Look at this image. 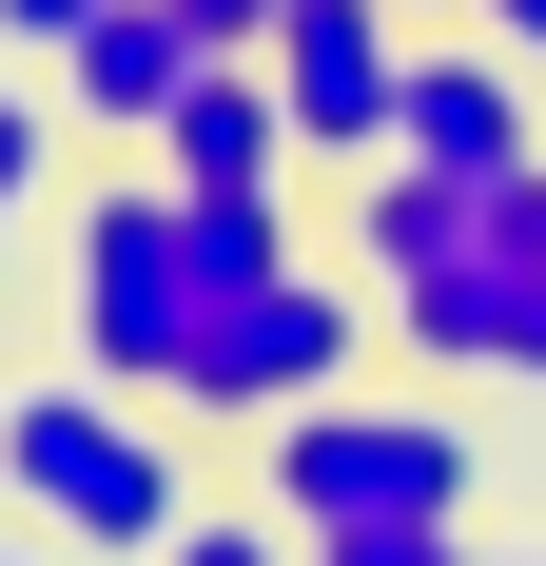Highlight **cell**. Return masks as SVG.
Wrapping results in <instances>:
<instances>
[{
	"label": "cell",
	"instance_id": "cell-2",
	"mask_svg": "<svg viewBox=\"0 0 546 566\" xmlns=\"http://www.w3.org/2000/svg\"><path fill=\"white\" fill-rule=\"evenodd\" d=\"M469 430L449 410H273V527L293 547H351V566H449L469 547Z\"/></svg>",
	"mask_w": 546,
	"mask_h": 566
},
{
	"label": "cell",
	"instance_id": "cell-11",
	"mask_svg": "<svg viewBox=\"0 0 546 566\" xmlns=\"http://www.w3.org/2000/svg\"><path fill=\"white\" fill-rule=\"evenodd\" d=\"M78 20H98V0H0V59H59Z\"/></svg>",
	"mask_w": 546,
	"mask_h": 566
},
{
	"label": "cell",
	"instance_id": "cell-8",
	"mask_svg": "<svg viewBox=\"0 0 546 566\" xmlns=\"http://www.w3.org/2000/svg\"><path fill=\"white\" fill-rule=\"evenodd\" d=\"M196 20H176V0H98V20H78V40H59V117H98V137H157L176 98H196Z\"/></svg>",
	"mask_w": 546,
	"mask_h": 566
},
{
	"label": "cell",
	"instance_id": "cell-14",
	"mask_svg": "<svg viewBox=\"0 0 546 566\" xmlns=\"http://www.w3.org/2000/svg\"><path fill=\"white\" fill-rule=\"evenodd\" d=\"M0 234H20V196H0Z\"/></svg>",
	"mask_w": 546,
	"mask_h": 566
},
{
	"label": "cell",
	"instance_id": "cell-3",
	"mask_svg": "<svg viewBox=\"0 0 546 566\" xmlns=\"http://www.w3.org/2000/svg\"><path fill=\"white\" fill-rule=\"evenodd\" d=\"M0 489H20L59 547H176V527H196V489H176V450L117 410V371L98 391H0Z\"/></svg>",
	"mask_w": 546,
	"mask_h": 566
},
{
	"label": "cell",
	"instance_id": "cell-12",
	"mask_svg": "<svg viewBox=\"0 0 546 566\" xmlns=\"http://www.w3.org/2000/svg\"><path fill=\"white\" fill-rule=\"evenodd\" d=\"M176 20H196L216 59H254V40H273V0H176Z\"/></svg>",
	"mask_w": 546,
	"mask_h": 566
},
{
	"label": "cell",
	"instance_id": "cell-5",
	"mask_svg": "<svg viewBox=\"0 0 546 566\" xmlns=\"http://www.w3.org/2000/svg\"><path fill=\"white\" fill-rule=\"evenodd\" d=\"M332 371H351V274H254V293H216V333H196V371L176 391L216 410V430H273V410H313Z\"/></svg>",
	"mask_w": 546,
	"mask_h": 566
},
{
	"label": "cell",
	"instance_id": "cell-15",
	"mask_svg": "<svg viewBox=\"0 0 546 566\" xmlns=\"http://www.w3.org/2000/svg\"><path fill=\"white\" fill-rule=\"evenodd\" d=\"M410 20H430V0H410Z\"/></svg>",
	"mask_w": 546,
	"mask_h": 566
},
{
	"label": "cell",
	"instance_id": "cell-13",
	"mask_svg": "<svg viewBox=\"0 0 546 566\" xmlns=\"http://www.w3.org/2000/svg\"><path fill=\"white\" fill-rule=\"evenodd\" d=\"M469 20H489V40H527V59H546V0H469Z\"/></svg>",
	"mask_w": 546,
	"mask_h": 566
},
{
	"label": "cell",
	"instance_id": "cell-9",
	"mask_svg": "<svg viewBox=\"0 0 546 566\" xmlns=\"http://www.w3.org/2000/svg\"><path fill=\"white\" fill-rule=\"evenodd\" d=\"M293 98H273V59H196V98L157 117V176H196V196H293Z\"/></svg>",
	"mask_w": 546,
	"mask_h": 566
},
{
	"label": "cell",
	"instance_id": "cell-7",
	"mask_svg": "<svg viewBox=\"0 0 546 566\" xmlns=\"http://www.w3.org/2000/svg\"><path fill=\"white\" fill-rule=\"evenodd\" d=\"M527 78H546L527 40H410V137H390V157L469 176V196L527 176V157H546V98H527Z\"/></svg>",
	"mask_w": 546,
	"mask_h": 566
},
{
	"label": "cell",
	"instance_id": "cell-6",
	"mask_svg": "<svg viewBox=\"0 0 546 566\" xmlns=\"http://www.w3.org/2000/svg\"><path fill=\"white\" fill-rule=\"evenodd\" d=\"M390 333L430 352V371H546V254L469 196V234H449L430 274H390Z\"/></svg>",
	"mask_w": 546,
	"mask_h": 566
},
{
	"label": "cell",
	"instance_id": "cell-1",
	"mask_svg": "<svg viewBox=\"0 0 546 566\" xmlns=\"http://www.w3.org/2000/svg\"><path fill=\"white\" fill-rule=\"evenodd\" d=\"M313 234H293V196H196V176H117V196H78V352H98L117 391H176L196 371V333H216V293L293 274Z\"/></svg>",
	"mask_w": 546,
	"mask_h": 566
},
{
	"label": "cell",
	"instance_id": "cell-4",
	"mask_svg": "<svg viewBox=\"0 0 546 566\" xmlns=\"http://www.w3.org/2000/svg\"><path fill=\"white\" fill-rule=\"evenodd\" d=\"M273 98H293V137L313 157H351L371 176L390 137H410V0H273Z\"/></svg>",
	"mask_w": 546,
	"mask_h": 566
},
{
	"label": "cell",
	"instance_id": "cell-10",
	"mask_svg": "<svg viewBox=\"0 0 546 566\" xmlns=\"http://www.w3.org/2000/svg\"><path fill=\"white\" fill-rule=\"evenodd\" d=\"M40 157H59V117L20 98V78H0V196H40Z\"/></svg>",
	"mask_w": 546,
	"mask_h": 566
}]
</instances>
